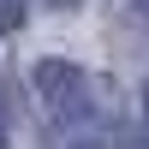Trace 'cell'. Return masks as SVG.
Returning <instances> with one entry per match:
<instances>
[{
  "instance_id": "1",
  "label": "cell",
  "mask_w": 149,
  "mask_h": 149,
  "mask_svg": "<svg viewBox=\"0 0 149 149\" xmlns=\"http://www.w3.org/2000/svg\"><path fill=\"white\" fill-rule=\"evenodd\" d=\"M36 78V102L48 107V119H60V125H84V113L95 107V84L84 78L72 60H42V66L30 72Z\"/></svg>"
},
{
  "instance_id": "2",
  "label": "cell",
  "mask_w": 149,
  "mask_h": 149,
  "mask_svg": "<svg viewBox=\"0 0 149 149\" xmlns=\"http://www.w3.org/2000/svg\"><path fill=\"white\" fill-rule=\"evenodd\" d=\"M0 24H18V0H0Z\"/></svg>"
},
{
  "instance_id": "3",
  "label": "cell",
  "mask_w": 149,
  "mask_h": 149,
  "mask_svg": "<svg viewBox=\"0 0 149 149\" xmlns=\"http://www.w3.org/2000/svg\"><path fill=\"white\" fill-rule=\"evenodd\" d=\"M0 125H6V119H0ZM0 149H6V131H0Z\"/></svg>"
},
{
  "instance_id": "4",
  "label": "cell",
  "mask_w": 149,
  "mask_h": 149,
  "mask_svg": "<svg viewBox=\"0 0 149 149\" xmlns=\"http://www.w3.org/2000/svg\"><path fill=\"white\" fill-rule=\"evenodd\" d=\"M143 113H149V90H143Z\"/></svg>"
},
{
  "instance_id": "5",
  "label": "cell",
  "mask_w": 149,
  "mask_h": 149,
  "mask_svg": "<svg viewBox=\"0 0 149 149\" xmlns=\"http://www.w3.org/2000/svg\"><path fill=\"white\" fill-rule=\"evenodd\" d=\"M60 6H66V0H60Z\"/></svg>"
}]
</instances>
